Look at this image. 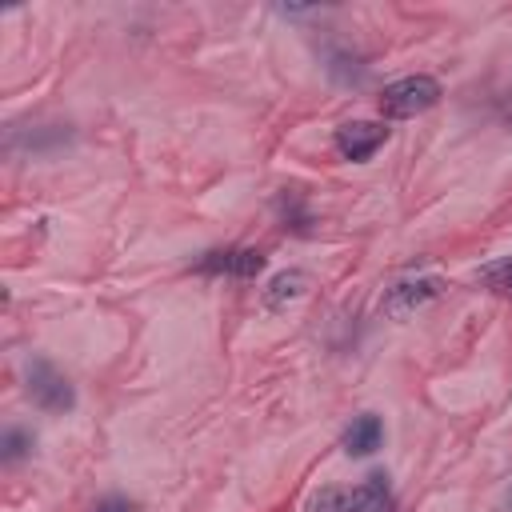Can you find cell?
Instances as JSON below:
<instances>
[{"label":"cell","instance_id":"6da1fadb","mask_svg":"<svg viewBox=\"0 0 512 512\" xmlns=\"http://www.w3.org/2000/svg\"><path fill=\"white\" fill-rule=\"evenodd\" d=\"M436 104H440V80L436 76H424V72L400 76V80L384 84V92H380V112L392 116V120L420 116V112H428Z\"/></svg>","mask_w":512,"mask_h":512},{"label":"cell","instance_id":"7a4b0ae2","mask_svg":"<svg viewBox=\"0 0 512 512\" xmlns=\"http://www.w3.org/2000/svg\"><path fill=\"white\" fill-rule=\"evenodd\" d=\"M24 384H28L32 404L44 408V412H52V416H64V412L76 408V388H72V380H68L52 360H44V356H32V360L24 364Z\"/></svg>","mask_w":512,"mask_h":512},{"label":"cell","instance_id":"3957f363","mask_svg":"<svg viewBox=\"0 0 512 512\" xmlns=\"http://www.w3.org/2000/svg\"><path fill=\"white\" fill-rule=\"evenodd\" d=\"M440 292H444V280L432 276V272H428V276H404V280H396V284L388 288V296H384V312L396 316V320H404V316H412L416 308L432 304Z\"/></svg>","mask_w":512,"mask_h":512},{"label":"cell","instance_id":"277c9868","mask_svg":"<svg viewBox=\"0 0 512 512\" xmlns=\"http://www.w3.org/2000/svg\"><path fill=\"white\" fill-rule=\"evenodd\" d=\"M268 256L260 248H212L196 260V272H208V276H232V280H248L256 272H264Z\"/></svg>","mask_w":512,"mask_h":512},{"label":"cell","instance_id":"5b68a950","mask_svg":"<svg viewBox=\"0 0 512 512\" xmlns=\"http://www.w3.org/2000/svg\"><path fill=\"white\" fill-rule=\"evenodd\" d=\"M388 144V128L380 120H348L336 128V152L344 160H368Z\"/></svg>","mask_w":512,"mask_h":512},{"label":"cell","instance_id":"8992f818","mask_svg":"<svg viewBox=\"0 0 512 512\" xmlns=\"http://www.w3.org/2000/svg\"><path fill=\"white\" fill-rule=\"evenodd\" d=\"M308 284H312V280H308L304 268H284V272H276V276L264 284L260 300H264L268 312H284L288 304H296V300L308 296Z\"/></svg>","mask_w":512,"mask_h":512},{"label":"cell","instance_id":"52a82bcc","mask_svg":"<svg viewBox=\"0 0 512 512\" xmlns=\"http://www.w3.org/2000/svg\"><path fill=\"white\" fill-rule=\"evenodd\" d=\"M380 444H384V424H380V416H372V412L352 416V424H348L344 436H340V448H344L348 456H372Z\"/></svg>","mask_w":512,"mask_h":512},{"label":"cell","instance_id":"ba28073f","mask_svg":"<svg viewBox=\"0 0 512 512\" xmlns=\"http://www.w3.org/2000/svg\"><path fill=\"white\" fill-rule=\"evenodd\" d=\"M364 504H368L364 484H356V488L328 484V488H320L304 500V512H364Z\"/></svg>","mask_w":512,"mask_h":512},{"label":"cell","instance_id":"9c48e42d","mask_svg":"<svg viewBox=\"0 0 512 512\" xmlns=\"http://www.w3.org/2000/svg\"><path fill=\"white\" fill-rule=\"evenodd\" d=\"M324 60H328V72H332V80H340V84H360L364 80V64H360V56L356 52H344V48H324Z\"/></svg>","mask_w":512,"mask_h":512},{"label":"cell","instance_id":"30bf717a","mask_svg":"<svg viewBox=\"0 0 512 512\" xmlns=\"http://www.w3.org/2000/svg\"><path fill=\"white\" fill-rule=\"evenodd\" d=\"M476 280H480L488 292L512 296V252H508V256H500V260H492V264H484V268L476 272Z\"/></svg>","mask_w":512,"mask_h":512},{"label":"cell","instance_id":"8fae6325","mask_svg":"<svg viewBox=\"0 0 512 512\" xmlns=\"http://www.w3.org/2000/svg\"><path fill=\"white\" fill-rule=\"evenodd\" d=\"M32 444H36V436L28 432V428H4V460L8 464H16V460H24L28 452H32Z\"/></svg>","mask_w":512,"mask_h":512},{"label":"cell","instance_id":"7c38bea8","mask_svg":"<svg viewBox=\"0 0 512 512\" xmlns=\"http://www.w3.org/2000/svg\"><path fill=\"white\" fill-rule=\"evenodd\" d=\"M92 512H140V504L128 500V496H104V500L92 504Z\"/></svg>","mask_w":512,"mask_h":512},{"label":"cell","instance_id":"4fadbf2b","mask_svg":"<svg viewBox=\"0 0 512 512\" xmlns=\"http://www.w3.org/2000/svg\"><path fill=\"white\" fill-rule=\"evenodd\" d=\"M504 512H512V492H508V496H504Z\"/></svg>","mask_w":512,"mask_h":512}]
</instances>
